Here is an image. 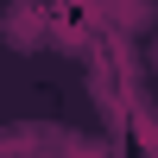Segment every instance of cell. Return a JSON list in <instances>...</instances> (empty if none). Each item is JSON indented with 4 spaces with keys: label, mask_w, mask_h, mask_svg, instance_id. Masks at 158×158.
Masks as SVG:
<instances>
[{
    "label": "cell",
    "mask_w": 158,
    "mask_h": 158,
    "mask_svg": "<svg viewBox=\"0 0 158 158\" xmlns=\"http://www.w3.org/2000/svg\"><path fill=\"white\" fill-rule=\"evenodd\" d=\"M0 38H6L13 51H38V44H44V13H38L32 0L6 6V13H0Z\"/></svg>",
    "instance_id": "cell-1"
},
{
    "label": "cell",
    "mask_w": 158,
    "mask_h": 158,
    "mask_svg": "<svg viewBox=\"0 0 158 158\" xmlns=\"http://www.w3.org/2000/svg\"><path fill=\"white\" fill-rule=\"evenodd\" d=\"M152 76H158V38H152Z\"/></svg>",
    "instance_id": "cell-3"
},
{
    "label": "cell",
    "mask_w": 158,
    "mask_h": 158,
    "mask_svg": "<svg viewBox=\"0 0 158 158\" xmlns=\"http://www.w3.org/2000/svg\"><path fill=\"white\" fill-rule=\"evenodd\" d=\"M108 13H114L120 32H146L152 25V0H108Z\"/></svg>",
    "instance_id": "cell-2"
}]
</instances>
